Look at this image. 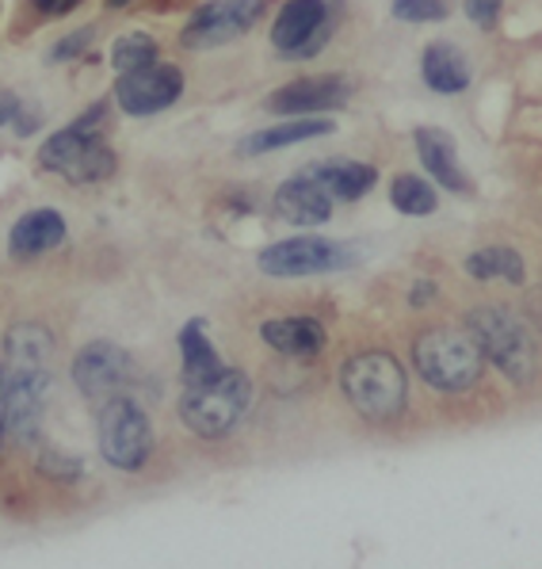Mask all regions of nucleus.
<instances>
[{
    "label": "nucleus",
    "mask_w": 542,
    "mask_h": 569,
    "mask_svg": "<svg viewBox=\"0 0 542 569\" xmlns=\"http://www.w3.org/2000/svg\"><path fill=\"white\" fill-rule=\"evenodd\" d=\"M34 8H39L42 16H66V12H73L81 0H31Z\"/></svg>",
    "instance_id": "nucleus-30"
},
{
    "label": "nucleus",
    "mask_w": 542,
    "mask_h": 569,
    "mask_svg": "<svg viewBox=\"0 0 542 569\" xmlns=\"http://www.w3.org/2000/svg\"><path fill=\"white\" fill-rule=\"evenodd\" d=\"M47 390L50 379H42V375H4V432L20 448L39 443Z\"/></svg>",
    "instance_id": "nucleus-12"
},
{
    "label": "nucleus",
    "mask_w": 542,
    "mask_h": 569,
    "mask_svg": "<svg viewBox=\"0 0 542 569\" xmlns=\"http://www.w3.org/2000/svg\"><path fill=\"white\" fill-rule=\"evenodd\" d=\"M257 264L264 276L275 279H299V276H321L348 264V249H340L329 238H287L268 249H260Z\"/></svg>",
    "instance_id": "nucleus-9"
},
{
    "label": "nucleus",
    "mask_w": 542,
    "mask_h": 569,
    "mask_svg": "<svg viewBox=\"0 0 542 569\" xmlns=\"http://www.w3.org/2000/svg\"><path fill=\"white\" fill-rule=\"evenodd\" d=\"M252 406V382L238 367H225L214 382L180 393V420L203 440H222Z\"/></svg>",
    "instance_id": "nucleus-4"
},
{
    "label": "nucleus",
    "mask_w": 542,
    "mask_h": 569,
    "mask_svg": "<svg viewBox=\"0 0 542 569\" xmlns=\"http://www.w3.org/2000/svg\"><path fill=\"white\" fill-rule=\"evenodd\" d=\"M271 207H275V214L291 226H321V222H329L332 210H337L332 196L310 177V172H299V177L279 183Z\"/></svg>",
    "instance_id": "nucleus-15"
},
{
    "label": "nucleus",
    "mask_w": 542,
    "mask_h": 569,
    "mask_svg": "<svg viewBox=\"0 0 542 569\" xmlns=\"http://www.w3.org/2000/svg\"><path fill=\"white\" fill-rule=\"evenodd\" d=\"M96 440H100V455L108 467L134 475L150 462L153 455V425L150 413L138 406L134 398H111L100 406V420H96Z\"/></svg>",
    "instance_id": "nucleus-5"
},
{
    "label": "nucleus",
    "mask_w": 542,
    "mask_h": 569,
    "mask_svg": "<svg viewBox=\"0 0 542 569\" xmlns=\"http://www.w3.org/2000/svg\"><path fill=\"white\" fill-rule=\"evenodd\" d=\"M73 387L81 390L84 401L92 406H108L111 398H122L130 382L138 379V367H134V356L127 348L111 345V340H92L77 352L73 367Z\"/></svg>",
    "instance_id": "nucleus-7"
},
{
    "label": "nucleus",
    "mask_w": 542,
    "mask_h": 569,
    "mask_svg": "<svg viewBox=\"0 0 542 569\" xmlns=\"http://www.w3.org/2000/svg\"><path fill=\"white\" fill-rule=\"evenodd\" d=\"M466 332L482 348L485 363H493L515 387H528V382L539 379V345L531 337V329L512 310H504V306H478V310L466 313Z\"/></svg>",
    "instance_id": "nucleus-1"
},
{
    "label": "nucleus",
    "mask_w": 542,
    "mask_h": 569,
    "mask_svg": "<svg viewBox=\"0 0 542 569\" xmlns=\"http://www.w3.org/2000/svg\"><path fill=\"white\" fill-rule=\"evenodd\" d=\"M332 134V119H318V116H302V119H287L275 122V127H264L257 134L241 138L238 153L241 157H260L271 150H287V146H302L310 138H325Z\"/></svg>",
    "instance_id": "nucleus-21"
},
{
    "label": "nucleus",
    "mask_w": 542,
    "mask_h": 569,
    "mask_svg": "<svg viewBox=\"0 0 542 569\" xmlns=\"http://www.w3.org/2000/svg\"><path fill=\"white\" fill-rule=\"evenodd\" d=\"M39 164L47 172H58L69 183H100L116 172V153L103 142V134L81 130L69 122L66 130L47 138V146L39 150Z\"/></svg>",
    "instance_id": "nucleus-6"
},
{
    "label": "nucleus",
    "mask_w": 542,
    "mask_h": 569,
    "mask_svg": "<svg viewBox=\"0 0 542 569\" xmlns=\"http://www.w3.org/2000/svg\"><path fill=\"white\" fill-rule=\"evenodd\" d=\"M390 203L409 218H424V214H435L440 196H435V188L428 180L413 177V172H398L390 183Z\"/></svg>",
    "instance_id": "nucleus-24"
},
{
    "label": "nucleus",
    "mask_w": 542,
    "mask_h": 569,
    "mask_svg": "<svg viewBox=\"0 0 542 569\" xmlns=\"http://www.w3.org/2000/svg\"><path fill=\"white\" fill-rule=\"evenodd\" d=\"M180 360H183V390L207 387V382H214L218 375L225 371V363H222V356H218V348H214L211 332H207L203 318L183 321V329H180Z\"/></svg>",
    "instance_id": "nucleus-16"
},
{
    "label": "nucleus",
    "mask_w": 542,
    "mask_h": 569,
    "mask_svg": "<svg viewBox=\"0 0 542 569\" xmlns=\"http://www.w3.org/2000/svg\"><path fill=\"white\" fill-rule=\"evenodd\" d=\"M451 12L448 0H393V16L405 23H435Z\"/></svg>",
    "instance_id": "nucleus-27"
},
{
    "label": "nucleus",
    "mask_w": 542,
    "mask_h": 569,
    "mask_svg": "<svg viewBox=\"0 0 542 569\" xmlns=\"http://www.w3.org/2000/svg\"><path fill=\"white\" fill-rule=\"evenodd\" d=\"M504 0H466V16L478 23V28H493L496 16H501Z\"/></svg>",
    "instance_id": "nucleus-28"
},
{
    "label": "nucleus",
    "mask_w": 542,
    "mask_h": 569,
    "mask_svg": "<svg viewBox=\"0 0 542 569\" xmlns=\"http://www.w3.org/2000/svg\"><path fill=\"white\" fill-rule=\"evenodd\" d=\"M264 12H268L264 0H211V4H203L191 16L180 39H183V47H191V50L222 47V42L252 31V23H260Z\"/></svg>",
    "instance_id": "nucleus-10"
},
{
    "label": "nucleus",
    "mask_w": 542,
    "mask_h": 569,
    "mask_svg": "<svg viewBox=\"0 0 542 569\" xmlns=\"http://www.w3.org/2000/svg\"><path fill=\"white\" fill-rule=\"evenodd\" d=\"M413 360L421 379L440 393H466L482 382L485 356L466 329L432 326L413 340Z\"/></svg>",
    "instance_id": "nucleus-3"
},
{
    "label": "nucleus",
    "mask_w": 542,
    "mask_h": 569,
    "mask_svg": "<svg viewBox=\"0 0 542 569\" xmlns=\"http://www.w3.org/2000/svg\"><path fill=\"white\" fill-rule=\"evenodd\" d=\"M183 92V73L177 66H150V69H138V73H127L119 77L116 84V103L119 111L134 119H145V116H157V111L172 108Z\"/></svg>",
    "instance_id": "nucleus-11"
},
{
    "label": "nucleus",
    "mask_w": 542,
    "mask_h": 569,
    "mask_svg": "<svg viewBox=\"0 0 542 569\" xmlns=\"http://www.w3.org/2000/svg\"><path fill=\"white\" fill-rule=\"evenodd\" d=\"M0 375H4V367H0Z\"/></svg>",
    "instance_id": "nucleus-36"
},
{
    "label": "nucleus",
    "mask_w": 542,
    "mask_h": 569,
    "mask_svg": "<svg viewBox=\"0 0 542 569\" xmlns=\"http://www.w3.org/2000/svg\"><path fill=\"white\" fill-rule=\"evenodd\" d=\"M352 96V84L348 77H302V81H291L283 84L279 92L268 96V111L275 116H291V119H302V116H318V111H332L340 103H348Z\"/></svg>",
    "instance_id": "nucleus-13"
},
{
    "label": "nucleus",
    "mask_w": 542,
    "mask_h": 569,
    "mask_svg": "<svg viewBox=\"0 0 542 569\" xmlns=\"http://www.w3.org/2000/svg\"><path fill=\"white\" fill-rule=\"evenodd\" d=\"M260 340L275 348L279 356H294V360H313L325 352V326L318 318H271L260 326Z\"/></svg>",
    "instance_id": "nucleus-18"
},
{
    "label": "nucleus",
    "mask_w": 542,
    "mask_h": 569,
    "mask_svg": "<svg viewBox=\"0 0 542 569\" xmlns=\"http://www.w3.org/2000/svg\"><path fill=\"white\" fill-rule=\"evenodd\" d=\"M421 77H424L428 89L440 92V96L466 92L470 89V61L459 47H451V42H432V47H424V54H421Z\"/></svg>",
    "instance_id": "nucleus-22"
},
{
    "label": "nucleus",
    "mask_w": 542,
    "mask_h": 569,
    "mask_svg": "<svg viewBox=\"0 0 542 569\" xmlns=\"http://www.w3.org/2000/svg\"><path fill=\"white\" fill-rule=\"evenodd\" d=\"M89 42H92V31H77V34H69V39H61L58 47H54V58H61V61H66V58H77L84 47H89Z\"/></svg>",
    "instance_id": "nucleus-29"
},
{
    "label": "nucleus",
    "mask_w": 542,
    "mask_h": 569,
    "mask_svg": "<svg viewBox=\"0 0 542 569\" xmlns=\"http://www.w3.org/2000/svg\"><path fill=\"white\" fill-rule=\"evenodd\" d=\"M58 345L50 337L47 326L39 321H20L4 332V375H42L50 379V367H54Z\"/></svg>",
    "instance_id": "nucleus-14"
},
{
    "label": "nucleus",
    "mask_w": 542,
    "mask_h": 569,
    "mask_svg": "<svg viewBox=\"0 0 542 569\" xmlns=\"http://www.w3.org/2000/svg\"><path fill=\"white\" fill-rule=\"evenodd\" d=\"M39 475L61 486H77L84 478V459L66 448H42L39 451Z\"/></svg>",
    "instance_id": "nucleus-26"
},
{
    "label": "nucleus",
    "mask_w": 542,
    "mask_h": 569,
    "mask_svg": "<svg viewBox=\"0 0 542 569\" xmlns=\"http://www.w3.org/2000/svg\"><path fill=\"white\" fill-rule=\"evenodd\" d=\"M413 142H416V157H421L428 177H435L443 188H451V191H470V177L459 161V146H454V138L448 134V130L421 127L413 134Z\"/></svg>",
    "instance_id": "nucleus-17"
},
{
    "label": "nucleus",
    "mask_w": 542,
    "mask_h": 569,
    "mask_svg": "<svg viewBox=\"0 0 542 569\" xmlns=\"http://www.w3.org/2000/svg\"><path fill=\"white\" fill-rule=\"evenodd\" d=\"M111 66H116L119 77L157 66V39H150L145 31L122 34V39H116V47H111Z\"/></svg>",
    "instance_id": "nucleus-25"
},
{
    "label": "nucleus",
    "mask_w": 542,
    "mask_h": 569,
    "mask_svg": "<svg viewBox=\"0 0 542 569\" xmlns=\"http://www.w3.org/2000/svg\"><path fill=\"white\" fill-rule=\"evenodd\" d=\"M340 390L363 420L390 425L405 413L409 382L390 352H360L340 367Z\"/></svg>",
    "instance_id": "nucleus-2"
},
{
    "label": "nucleus",
    "mask_w": 542,
    "mask_h": 569,
    "mask_svg": "<svg viewBox=\"0 0 542 569\" xmlns=\"http://www.w3.org/2000/svg\"><path fill=\"white\" fill-rule=\"evenodd\" d=\"M466 276L470 279H504V283H523V257L509 244H489L466 257Z\"/></svg>",
    "instance_id": "nucleus-23"
},
{
    "label": "nucleus",
    "mask_w": 542,
    "mask_h": 569,
    "mask_svg": "<svg viewBox=\"0 0 542 569\" xmlns=\"http://www.w3.org/2000/svg\"><path fill=\"white\" fill-rule=\"evenodd\" d=\"M16 116H20V100L12 92H0V127L16 122Z\"/></svg>",
    "instance_id": "nucleus-31"
},
{
    "label": "nucleus",
    "mask_w": 542,
    "mask_h": 569,
    "mask_svg": "<svg viewBox=\"0 0 542 569\" xmlns=\"http://www.w3.org/2000/svg\"><path fill=\"white\" fill-rule=\"evenodd\" d=\"M61 241H66V218H61L58 210L42 207V210L23 214L20 222L12 226V233H8V257L34 260V257H42V252L58 249Z\"/></svg>",
    "instance_id": "nucleus-19"
},
{
    "label": "nucleus",
    "mask_w": 542,
    "mask_h": 569,
    "mask_svg": "<svg viewBox=\"0 0 542 569\" xmlns=\"http://www.w3.org/2000/svg\"><path fill=\"white\" fill-rule=\"evenodd\" d=\"M108 4H111V8H116V4H127V0H108Z\"/></svg>",
    "instance_id": "nucleus-35"
},
{
    "label": "nucleus",
    "mask_w": 542,
    "mask_h": 569,
    "mask_svg": "<svg viewBox=\"0 0 542 569\" xmlns=\"http://www.w3.org/2000/svg\"><path fill=\"white\" fill-rule=\"evenodd\" d=\"M0 440H4V375H0Z\"/></svg>",
    "instance_id": "nucleus-34"
},
{
    "label": "nucleus",
    "mask_w": 542,
    "mask_h": 569,
    "mask_svg": "<svg viewBox=\"0 0 542 569\" xmlns=\"http://www.w3.org/2000/svg\"><path fill=\"white\" fill-rule=\"evenodd\" d=\"M528 310H531V318H535L539 326H542V287H535V291H531V299H528Z\"/></svg>",
    "instance_id": "nucleus-33"
},
{
    "label": "nucleus",
    "mask_w": 542,
    "mask_h": 569,
    "mask_svg": "<svg viewBox=\"0 0 542 569\" xmlns=\"http://www.w3.org/2000/svg\"><path fill=\"white\" fill-rule=\"evenodd\" d=\"M432 299H435V283H432V279L416 283V287H413V295H409V302H413V306H424V302H432Z\"/></svg>",
    "instance_id": "nucleus-32"
},
{
    "label": "nucleus",
    "mask_w": 542,
    "mask_h": 569,
    "mask_svg": "<svg viewBox=\"0 0 542 569\" xmlns=\"http://www.w3.org/2000/svg\"><path fill=\"white\" fill-rule=\"evenodd\" d=\"M332 34L325 0H287L271 23V47L283 58H313Z\"/></svg>",
    "instance_id": "nucleus-8"
},
{
    "label": "nucleus",
    "mask_w": 542,
    "mask_h": 569,
    "mask_svg": "<svg viewBox=\"0 0 542 569\" xmlns=\"http://www.w3.org/2000/svg\"><path fill=\"white\" fill-rule=\"evenodd\" d=\"M305 172L329 191L332 203H355V199H363L367 191L379 183V169H374V164L344 161V157H337V161H318Z\"/></svg>",
    "instance_id": "nucleus-20"
}]
</instances>
